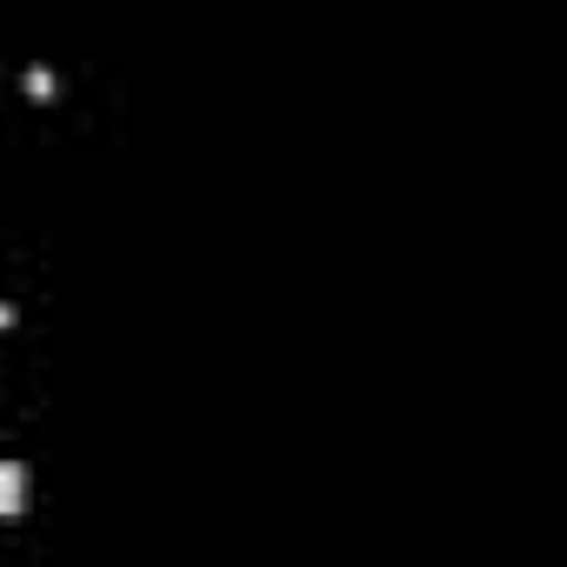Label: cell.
<instances>
[{
    "mask_svg": "<svg viewBox=\"0 0 567 567\" xmlns=\"http://www.w3.org/2000/svg\"><path fill=\"white\" fill-rule=\"evenodd\" d=\"M21 514H28V467L0 461V520H21Z\"/></svg>",
    "mask_w": 567,
    "mask_h": 567,
    "instance_id": "obj_1",
    "label": "cell"
},
{
    "mask_svg": "<svg viewBox=\"0 0 567 567\" xmlns=\"http://www.w3.org/2000/svg\"><path fill=\"white\" fill-rule=\"evenodd\" d=\"M21 87H28V101H54V94H61L54 68H28V81H21Z\"/></svg>",
    "mask_w": 567,
    "mask_h": 567,
    "instance_id": "obj_2",
    "label": "cell"
},
{
    "mask_svg": "<svg viewBox=\"0 0 567 567\" xmlns=\"http://www.w3.org/2000/svg\"><path fill=\"white\" fill-rule=\"evenodd\" d=\"M0 328H14V308H8V301H0Z\"/></svg>",
    "mask_w": 567,
    "mask_h": 567,
    "instance_id": "obj_3",
    "label": "cell"
}]
</instances>
